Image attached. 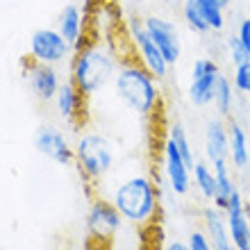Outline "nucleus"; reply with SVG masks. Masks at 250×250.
<instances>
[{
	"instance_id": "obj_1",
	"label": "nucleus",
	"mask_w": 250,
	"mask_h": 250,
	"mask_svg": "<svg viewBox=\"0 0 250 250\" xmlns=\"http://www.w3.org/2000/svg\"><path fill=\"white\" fill-rule=\"evenodd\" d=\"M109 200L119 209L127 225L139 230H150L159 218V189L155 180L146 173H132L121 178L109 191Z\"/></svg>"
},
{
	"instance_id": "obj_2",
	"label": "nucleus",
	"mask_w": 250,
	"mask_h": 250,
	"mask_svg": "<svg viewBox=\"0 0 250 250\" xmlns=\"http://www.w3.org/2000/svg\"><path fill=\"white\" fill-rule=\"evenodd\" d=\"M119 64V53L105 39H86L73 55L68 80L82 91V96L91 98L112 84Z\"/></svg>"
},
{
	"instance_id": "obj_3",
	"label": "nucleus",
	"mask_w": 250,
	"mask_h": 250,
	"mask_svg": "<svg viewBox=\"0 0 250 250\" xmlns=\"http://www.w3.org/2000/svg\"><path fill=\"white\" fill-rule=\"evenodd\" d=\"M114 96L127 112L141 119H150L162 103V86L150 71H146L134 57H121L112 82Z\"/></svg>"
},
{
	"instance_id": "obj_4",
	"label": "nucleus",
	"mask_w": 250,
	"mask_h": 250,
	"mask_svg": "<svg viewBox=\"0 0 250 250\" xmlns=\"http://www.w3.org/2000/svg\"><path fill=\"white\" fill-rule=\"evenodd\" d=\"M75 164H78L82 178L91 187H98L112 175L116 166V152H114L112 141L100 134V132H82L75 144Z\"/></svg>"
},
{
	"instance_id": "obj_5",
	"label": "nucleus",
	"mask_w": 250,
	"mask_h": 250,
	"mask_svg": "<svg viewBox=\"0 0 250 250\" xmlns=\"http://www.w3.org/2000/svg\"><path fill=\"white\" fill-rule=\"evenodd\" d=\"M86 237L91 241V248H103L105 250L109 246L116 234L123 230V216L119 214V209L112 205V200L107 196H96L91 198V203L86 207Z\"/></svg>"
},
{
	"instance_id": "obj_6",
	"label": "nucleus",
	"mask_w": 250,
	"mask_h": 250,
	"mask_svg": "<svg viewBox=\"0 0 250 250\" xmlns=\"http://www.w3.org/2000/svg\"><path fill=\"white\" fill-rule=\"evenodd\" d=\"M125 27H127V41H130V46H132V57L144 66L146 71H150L159 82L168 78L171 64L166 62V57L162 55L157 43L150 39L148 30L144 27V19L130 16Z\"/></svg>"
},
{
	"instance_id": "obj_7",
	"label": "nucleus",
	"mask_w": 250,
	"mask_h": 250,
	"mask_svg": "<svg viewBox=\"0 0 250 250\" xmlns=\"http://www.w3.org/2000/svg\"><path fill=\"white\" fill-rule=\"evenodd\" d=\"M73 55H75V48L62 37L57 27H39L30 34L27 60L60 68L64 64H71Z\"/></svg>"
},
{
	"instance_id": "obj_8",
	"label": "nucleus",
	"mask_w": 250,
	"mask_h": 250,
	"mask_svg": "<svg viewBox=\"0 0 250 250\" xmlns=\"http://www.w3.org/2000/svg\"><path fill=\"white\" fill-rule=\"evenodd\" d=\"M159 162H162L164 182L168 185L173 196H189L191 189H193V178H191L193 168L187 164V159L182 157L180 148L168 134L162 139V146H159Z\"/></svg>"
},
{
	"instance_id": "obj_9",
	"label": "nucleus",
	"mask_w": 250,
	"mask_h": 250,
	"mask_svg": "<svg viewBox=\"0 0 250 250\" xmlns=\"http://www.w3.org/2000/svg\"><path fill=\"white\" fill-rule=\"evenodd\" d=\"M223 71L218 66L216 60L211 57H198L191 64V78H189V89H187V98L193 107L205 109L214 103V93H216L218 80H221Z\"/></svg>"
},
{
	"instance_id": "obj_10",
	"label": "nucleus",
	"mask_w": 250,
	"mask_h": 250,
	"mask_svg": "<svg viewBox=\"0 0 250 250\" xmlns=\"http://www.w3.org/2000/svg\"><path fill=\"white\" fill-rule=\"evenodd\" d=\"M34 150L39 152L41 157L50 159L55 164H71L75 162V150H73V144L68 141L64 132L57 127V125H50V123H43L37 127L34 132Z\"/></svg>"
},
{
	"instance_id": "obj_11",
	"label": "nucleus",
	"mask_w": 250,
	"mask_h": 250,
	"mask_svg": "<svg viewBox=\"0 0 250 250\" xmlns=\"http://www.w3.org/2000/svg\"><path fill=\"white\" fill-rule=\"evenodd\" d=\"M23 80H25L27 89L32 91V96L39 103H53L57 91H60V86L64 84L60 68L39 64V62H32L27 57L25 64H23Z\"/></svg>"
},
{
	"instance_id": "obj_12",
	"label": "nucleus",
	"mask_w": 250,
	"mask_h": 250,
	"mask_svg": "<svg viewBox=\"0 0 250 250\" xmlns=\"http://www.w3.org/2000/svg\"><path fill=\"white\" fill-rule=\"evenodd\" d=\"M144 27L148 30L150 39L157 43V48L162 50V55L166 57V62L171 66H175L182 57V39H180V30L175 27V23L164 16L150 14L144 19Z\"/></svg>"
},
{
	"instance_id": "obj_13",
	"label": "nucleus",
	"mask_w": 250,
	"mask_h": 250,
	"mask_svg": "<svg viewBox=\"0 0 250 250\" xmlns=\"http://www.w3.org/2000/svg\"><path fill=\"white\" fill-rule=\"evenodd\" d=\"M89 12L82 9L78 2H66L57 14V30L75 50L86 41V25H89Z\"/></svg>"
},
{
	"instance_id": "obj_14",
	"label": "nucleus",
	"mask_w": 250,
	"mask_h": 250,
	"mask_svg": "<svg viewBox=\"0 0 250 250\" xmlns=\"http://www.w3.org/2000/svg\"><path fill=\"white\" fill-rule=\"evenodd\" d=\"M225 221H228V230H230V239L237 250H250V221H248V209L244 203V193L237 191L232 200L225 205Z\"/></svg>"
},
{
	"instance_id": "obj_15",
	"label": "nucleus",
	"mask_w": 250,
	"mask_h": 250,
	"mask_svg": "<svg viewBox=\"0 0 250 250\" xmlns=\"http://www.w3.org/2000/svg\"><path fill=\"white\" fill-rule=\"evenodd\" d=\"M203 148H205V162L211 166L228 162L230 157V139H228V121L216 116L205 123L203 134Z\"/></svg>"
},
{
	"instance_id": "obj_16",
	"label": "nucleus",
	"mask_w": 250,
	"mask_h": 250,
	"mask_svg": "<svg viewBox=\"0 0 250 250\" xmlns=\"http://www.w3.org/2000/svg\"><path fill=\"white\" fill-rule=\"evenodd\" d=\"M200 221H203L200 230L207 234L214 250H237L230 239V230H228V221H225L223 209H218L216 205L207 203L203 207V211H200Z\"/></svg>"
},
{
	"instance_id": "obj_17",
	"label": "nucleus",
	"mask_w": 250,
	"mask_h": 250,
	"mask_svg": "<svg viewBox=\"0 0 250 250\" xmlns=\"http://www.w3.org/2000/svg\"><path fill=\"white\" fill-rule=\"evenodd\" d=\"M53 105H55V112H57V116H60L62 121L75 125V123H80L82 114H84L86 96H82V91L73 84L71 80H66L64 84L60 86L57 96H55Z\"/></svg>"
},
{
	"instance_id": "obj_18",
	"label": "nucleus",
	"mask_w": 250,
	"mask_h": 250,
	"mask_svg": "<svg viewBox=\"0 0 250 250\" xmlns=\"http://www.w3.org/2000/svg\"><path fill=\"white\" fill-rule=\"evenodd\" d=\"M228 139H230V157H228L230 166L237 171H246L250 166V137L246 125L237 116L228 119Z\"/></svg>"
},
{
	"instance_id": "obj_19",
	"label": "nucleus",
	"mask_w": 250,
	"mask_h": 250,
	"mask_svg": "<svg viewBox=\"0 0 250 250\" xmlns=\"http://www.w3.org/2000/svg\"><path fill=\"white\" fill-rule=\"evenodd\" d=\"M193 189L198 191V196L203 198L205 203H211L216 200V173H214V166L209 162H196L193 166Z\"/></svg>"
},
{
	"instance_id": "obj_20",
	"label": "nucleus",
	"mask_w": 250,
	"mask_h": 250,
	"mask_svg": "<svg viewBox=\"0 0 250 250\" xmlns=\"http://www.w3.org/2000/svg\"><path fill=\"white\" fill-rule=\"evenodd\" d=\"M214 173H216V205L218 209H225V205L232 200V196L239 191L237 180H234V173L230 168V162H221V164H214Z\"/></svg>"
},
{
	"instance_id": "obj_21",
	"label": "nucleus",
	"mask_w": 250,
	"mask_h": 250,
	"mask_svg": "<svg viewBox=\"0 0 250 250\" xmlns=\"http://www.w3.org/2000/svg\"><path fill=\"white\" fill-rule=\"evenodd\" d=\"M237 96L239 93L234 91V86H232V80L228 75H221L218 80V86H216V93H214V109L221 119H232L234 116V109H237Z\"/></svg>"
},
{
	"instance_id": "obj_22",
	"label": "nucleus",
	"mask_w": 250,
	"mask_h": 250,
	"mask_svg": "<svg viewBox=\"0 0 250 250\" xmlns=\"http://www.w3.org/2000/svg\"><path fill=\"white\" fill-rule=\"evenodd\" d=\"M196 5L211 32H221L225 27V7H228L223 0H196Z\"/></svg>"
},
{
	"instance_id": "obj_23",
	"label": "nucleus",
	"mask_w": 250,
	"mask_h": 250,
	"mask_svg": "<svg viewBox=\"0 0 250 250\" xmlns=\"http://www.w3.org/2000/svg\"><path fill=\"white\" fill-rule=\"evenodd\" d=\"M166 134L175 141V146L180 148V152H182V157L187 159V164L193 168L196 166V152H193V144H191L189 139V132H187L185 123H180V121H173L171 125H168V130H166Z\"/></svg>"
},
{
	"instance_id": "obj_24",
	"label": "nucleus",
	"mask_w": 250,
	"mask_h": 250,
	"mask_svg": "<svg viewBox=\"0 0 250 250\" xmlns=\"http://www.w3.org/2000/svg\"><path fill=\"white\" fill-rule=\"evenodd\" d=\"M182 21H185L187 27H189L193 34L211 32L209 25H207V21L203 19V14H200V9H198L196 0H185V2H182Z\"/></svg>"
},
{
	"instance_id": "obj_25",
	"label": "nucleus",
	"mask_w": 250,
	"mask_h": 250,
	"mask_svg": "<svg viewBox=\"0 0 250 250\" xmlns=\"http://www.w3.org/2000/svg\"><path fill=\"white\" fill-rule=\"evenodd\" d=\"M232 80V86L239 96H246L250 98V62H244V64L234 66V71L230 75Z\"/></svg>"
},
{
	"instance_id": "obj_26",
	"label": "nucleus",
	"mask_w": 250,
	"mask_h": 250,
	"mask_svg": "<svg viewBox=\"0 0 250 250\" xmlns=\"http://www.w3.org/2000/svg\"><path fill=\"white\" fill-rule=\"evenodd\" d=\"M225 55H228V60H230L232 66H239L244 64V62H250V53L244 48V43L239 41L237 34H232L225 39Z\"/></svg>"
},
{
	"instance_id": "obj_27",
	"label": "nucleus",
	"mask_w": 250,
	"mask_h": 250,
	"mask_svg": "<svg viewBox=\"0 0 250 250\" xmlns=\"http://www.w3.org/2000/svg\"><path fill=\"white\" fill-rule=\"evenodd\" d=\"M187 248L189 250H214V246L209 244V239L203 230H191L187 237Z\"/></svg>"
},
{
	"instance_id": "obj_28",
	"label": "nucleus",
	"mask_w": 250,
	"mask_h": 250,
	"mask_svg": "<svg viewBox=\"0 0 250 250\" xmlns=\"http://www.w3.org/2000/svg\"><path fill=\"white\" fill-rule=\"evenodd\" d=\"M239 37V41L244 43V48L250 53V16H244V19L239 21L237 25V32H234Z\"/></svg>"
},
{
	"instance_id": "obj_29",
	"label": "nucleus",
	"mask_w": 250,
	"mask_h": 250,
	"mask_svg": "<svg viewBox=\"0 0 250 250\" xmlns=\"http://www.w3.org/2000/svg\"><path fill=\"white\" fill-rule=\"evenodd\" d=\"M164 250H189V248H187V241H182V239H171L164 246Z\"/></svg>"
},
{
	"instance_id": "obj_30",
	"label": "nucleus",
	"mask_w": 250,
	"mask_h": 250,
	"mask_svg": "<svg viewBox=\"0 0 250 250\" xmlns=\"http://www.w3.org/2000/svg\"><path fill=\"white\" fill-rule=\"evenodd\" d=\"M244 203H246V209L250 211V189H248V191H246V193H244Z\"/></svg>"
},
{
	"instance_id": "obj_31",
	"label": "nucleus",
	"mask_w": 250,
	"mask_h": 250,
	"mask_svg": "<svg viewBox=\"0 0 250 250\" xmlns=\"http://www.w3.org/2000/svg\"><path fill=\"white\" fill-rule=\"evenodd\" d=\"M248 112H250V98H248Z\"/></svg>"
},
{
	"instance_id": "obj_32",
	"label": "nucleus",
	"mask_w": 250,
	"mask_h": 250,
	"mask_svg": "<svg viewBox=\"0 0 250 250\" xmlns=\"http://www.w3.org/2000/svg\"><path fill=\"white\" fill-rule=\"evenodd\" d=\"M150 250H164V248H150Z\"/></svg>"
},
{
	"instance_id": "obj_33",
	"label": "nucleus",
	"mask_w": 250,
	"mask_h": 250,
	"mask_svg": "<svg viewBox=\"0 0 250 250\" xmlns=\"http://www.w3.org/2000/svg\"><path fill=\"white\" fill-rule=\"evenodd\" d=\"M223 2H225V5H228V2H230V0H223Z\"/></svg>"
},
{
	"instance_id": "obj_34",
	"label": "nucleus",
	"mask_w": 250,
	"mask_h": 250,
	"mask_svg": "<svg viewBox=\"0 0 250 250\" xmlns=\"http://www.w3.org/2000/svg\"><path fill=\"white\" fill-rule=\"evenodd\" d=\"M91 250H103V248H91Z\"/></svg>"
},
{
	"instance_id": "obj_35",
	"label": "nucleus",
	"mask_w": 250,
	"mask_h": 250,
	"mask_svg": "<svg viewBox=\"0 0 250 250\" xmlns=\"http://www.w3.org/2000/svg\"><path fill=\"white\" fill-rule=\"evenodd\" d=\"M248 221H250V211H248Z\"/></svg>"
}]
</instances>
